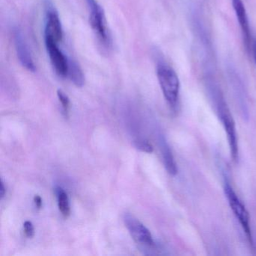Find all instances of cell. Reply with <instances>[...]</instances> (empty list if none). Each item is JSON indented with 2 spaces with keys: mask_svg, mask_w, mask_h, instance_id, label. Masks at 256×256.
<instances>
[{
  "mask_svg": "<svg viewBox=\"0 0 256 256\" xmlns=\"http://www.w3.org/2000/svg\"><path fill=\"white\" fill-rule=\"evenodd\" d=\"M209 92L211 101L214 103L217 116L221 121L224 131L227 134L228 140L230 146V154L234 161L238 162L239 160V148H238V134L236 126L232 112L226 102V98L218 86L215 84H209Z\"/></svg>",
  "mask_w": 256,
  "mask_h": 256,
  "instance_id": "1",
  "label": "cell"
},
{
  "mask_svg": "<svg viewBox=\"0 0 256 256\" xmlns=\"http://www.w3.org/2000/svg\"><path fill=\"white\" fill-rule=\"evenodd\" d=\"M157 77L163 95L170 107L176 110L179 106L180 83L174 70L166 64L157 66Z\"/></svg>",
  "mask_w": 256,
  "mask_h": 256,
  "instance_id": "2",
  "label": "cell"
},
{
  "mask_svg": "<svg viewBox=\"0 0 256 256\" xmlns=\"http://www.w3.org/2000/svg\"><path fill=\"white\" fill-rule=\"evenodd\" d=\"M90 10V22L100 44L106 50H110L112 46V37L108 30L106 14L102 7L96 0H86Z\"/></svg>",
  "mask_w": 256,
  "mask_h": 256,
  "instance_id": "3",
  "label": "cell"
},
{
  "mask_svg": "<svg viewBox=\"0 0 256 256\" xmlns=\"http://www.w3.org/2000/svg\"><path fill=\"white\" fill-rule=\"evenodd\" d=\"M224 191L230 209L233 211L236 220L239 221L240 224L242 226L248 238V242L251 244L252 246H253L254 242H253L251 226H250V214L228 181L224 182Z\"/></svg>",
  "mask_w": 256,
  "mask_h": 256,
  "instance_id": "4",
  "label": "cell"
},
{
  "mask_svg": "<svg viewBox=\"0 0 256 256\" xmlns=\"http://www.w3.org/2000/svg\"><path fill=\"white\" fill-rule=\"evenodd\" d=\"M124 220L126 227L128 229L132 238L138 244L146 246H154L155 244L150 232L134 216L126 214L124 216Z\"/></svg>",
  "mask_w": 256,
  "mask_h": 256,
  "instance_id": "5",
  "label": "cell"
},
{
  "mask_svg": "<svg viewBox=\"0 0 256 256\" xmlns=\"http://www.w3.org/2000/svg\"><path fill=\"white\" fill-rule=\"evenodd\" d=\"M46 44L50 62L56 74L62 78H68L70 59L60 49L58 43L52 38H46Z\"/></svg>",
  "mask_w": 256,
  "mask_h": 256,
  "instance_id": "6",
  "label": "cell"
},
{
  "mask_svg": "<svg viewBox=\"0 0 256 256\" xmlns=\"http://www.w3.org/2000/svg\"><path fill=\"white\" fill-rule=\"evenodd\" d=\"M46 38H52L60 43L64 40V30L59 14L53 4L47 1L46 6Z\"/></svg>",
  "mask_w": 256,
  "mask_h": 256,
  "instance_id": "7",
  "label": "cell"
},
{
  "mask_svg": "<svg viewBox=\"0 0 256 256\" xmlns=\"http://www.w3.org/2000/svg\"><path fill=\"white\" fill-rule=\"evenodd\" d=\"M14 40L18 58L20 64L28 71L31 72H36V66L34 64V60L32 59L28 42L20 30H14Z\"/></svg>",
  "mask_w": 256,
  "mask_h": 256,
  "instance_id": "8",
  "label": "cell"
},
{
  "mask_svg": "<svg viewBox=\"0 0 256 256\" xmlns=\"http://www.w3.org/2000/svg\"><path fill=\"white\" fill-rule=\"evenodd\" d=\"M232 4H233V8L234 10L236 18L239 22L240 26L242 35H244L246 48L250 52V53H252V42L251 30H250V22H248V18L244 1L242 0H232Z\"/></svg>",
  "mask_w": 256,
  "mask_h": 256,
  "instance_id": "9",
  "label": "cell"
},
{
  "mask_svg": "<svg viewBox=\"0 0 256 256\" xmlns=\"http://www.w3.org/2000/svg\"><path fill=\"white\" fill-rule=\"evenodd\" d=\"M160 149L166 170L172 176L178 174V168L172 150L164 138L160 140Z\"/></svg>",
  "mask_w": 256,
  "mask_h": 256,
  "instance_id": "10",
  "label": "cell"
},
{
  "mask_svg": "<svg viewBox=\"0 0 256 256\" xmlns=\"http://www.w3.org/2000/svg\"><path fill=\"white\" fill-rule=\"evenodd\" d=\"M68 77L78 88H82L85 84V77L83 70L76 60L70 59Z\"/></svg>",
  "mask_w": 256,
  "mask_h": 256,
  "instance_id": "11",
  "label": "cell"
},
{
  "mask_svg": "<svg viewBox=\"0 0 256 256\" xmlns=\"http://www.w3.org/2000/svg\"><path fill=\"white\" fill-rule=\"evenodd\" d=\"M56 196H58V206H59L60 210L64 216H70V214H71V209H70V199H68V194L60 187L56 188Z\"/></svg>",
  "mask_w": 256,
  "mask_h": 256,
  "instance_id": "12",
  "label": "cell"
},
{
  "mask_svg": "<svg viewBox=\"0 0 256 256\" xmlns=\"http://www.w3.org/2000/svg\"><path fill=\"white\" fill-rule=\"evenodd\" d=\"M134 148L142 152H146V154H152L154 152V146L146 139L139 138L136 139L133 142Z\"/></svg>",
  "mask_w": 256,
  "mask_h": 256,
  "instance_id": "13",
  "label": "cell"
},
{
  "mask_svg": "<svg viewBox=\"0 0 256 256\" xmlns=\"http://www.w3.org/2000/svg\"><path fill=\"white\" fill-rule=\"evenodd\" d=\"M58 98H59L60 102L61 104H62V108H64V112L66 114H68V109H70V100L68 98V97L67 96V95H66V94H64L62 90H59L58 91Z\"/></svg>",
  "mask_w": 256,
  "mask_h": 256,
  "instance_id": "14",
  "label": "cell"
},
{
  "mask_svg": "<svg viewBox=\"0 0 256 256\" xmlns=\"http://www.w3.org/2000/svg\"><path fill=\"white\" fill-rule=\"evenodd\" d=\"M24 228L25 234L29 238H34L35 235V228H34V224L31 222H25L24 224Z\"/></svg>",
  "mask_w": 256,
  "mask_h": 256,
  "instance_id": "15",
  "label": "cell"
},
{
  "mask_svg": "<svg viewBox=\"0 0 256 256\" xmlns=\"http://www.w3.org/2000/svg\"><path fill=\"white\" fill-rule=\"evenodd\" d=\"M34 202H35L36 206L38 209H41L42 206V199L40 196H36L34 198Z\"/></svg>",
  "mask_w": 256,
  "mask_h": 256,
  "instance_id": "16",
  "label": "cell"
},
{
  "mask_svg": "<svg viewBox=\"0 0 256 256\" xmlns=\"http://www.w3.org/2000/svg\"><path fill=\"white\" fill-rule=\"evenodd\" d=\"M6 193V188L4 185V181H1V187H0V198L1 199L5 197Z\"/></svg>",
  "mask_w": 256,
  "mask_h": 256,
  "instance_id": "17",
  "label": "cell"
},
{
  "mask_svg": "<svg viewBox=\"0 0 256 256\" xmlns=\"http://www.w3.org/2000/svg\"><path fill=\"white\" fill-rule=\"evenodd\" d=\"M252 52L253 53V56H254V62L256 64V41L252 43Z\"/></svg>",
  "mask_w": 256,
  "mask_h": 256,
  "instance_id": "18",
  "label": "cell"
}]
</instances>
